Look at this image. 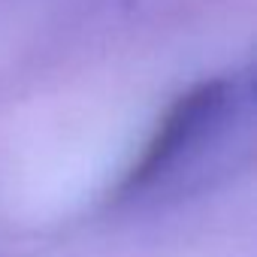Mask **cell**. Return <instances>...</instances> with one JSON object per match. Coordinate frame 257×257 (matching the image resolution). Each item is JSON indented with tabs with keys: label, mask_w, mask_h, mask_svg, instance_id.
<instances>
[{
	"label": "cell",
	"mask_w": 257,
	"mask_h": 257,
	"mask_svg": "<svg viewBox=\"0 0 257 257\" xmlns=\"http://www.w3.org/2000/svg\"><path fill=\"white\" fill-rule=\"evenodd\" d=\"M254 127V82L224 73L179 91L152 124L134 161L109 191L112 206L182 200L224 176L248 149Z\"/></svg>",
	"instance_id": "1"
}]
</instances>
